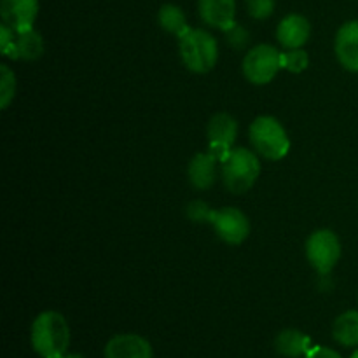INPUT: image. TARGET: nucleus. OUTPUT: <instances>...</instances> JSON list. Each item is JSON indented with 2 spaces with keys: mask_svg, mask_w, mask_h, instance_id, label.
I'll return each instance as SVG.
<instances>
[{
  "mask_svg": "<svg viewBox=\"0 0 358 358\" xmlns=\"http://www.w3.org/2000/svg\"><path fill=\"white\" fill-rule=\"evenodd\" d=\"M16 94V76L7 65H0V107L7 108Z\"/></svg>",
  "mask_w": 358,
  "mask_h": 358,
  "instance_id": "6ab92c4d",
  "label": "nucleus"
},
{
  "mask_svg": "<svg viewBox=\"0 0 358 358\" xmlns=\"http://www.w3.org/2000/svg\"><path fill=\"white\" fill-rule=\"evenodd\" d=\"M105 358H154L150 343L138 334L114 336L105 346Z\"/></svg>",
  "mask_w": 358,
  "mask_h": 358,
  "instance_id": "9d476101",
  "label": "nucleus"
},
{
  "mask_svg": "<svg viewBox=\"0 0 358 358\" xmlns=\"http://www.w3.org/2000/svg\"><path fill=\"white\" fill-rule=\"evenodd\" d=\"M352 358H358V348L355 350V353H353V355H352Z\"/></svg>",
  "mask_w": 358,
  "mask_h": 358,
  "instance_id": "a878e982",
  "label": "nucleus"
},
{
  "mask_svg": "<svg viewBox=\"0 0 358 358\" xmlns=\"http://www.w3.org/2000/svg\"><path fill=\"white\" fill-rule=\"evenodd\" d=\"M336 56L350 72H358V21H348L336 35Z\"/></svg>",
  "mask_w": 358,
  "mask_h": 358,
  "instance_id": "ddd939ff",
  "label": "nucleus"
},
{
  "mask_svg": "<svg viewBox=\"0 0 358 358\" xmlns=\"http://www.w3.org/2000/svg\"><path fill=\"white\" fill-rule=\"evenodd\" d=\"M311 34V24L308 17L301 14H289L283 17L276 30V38L287 49H301L308 42Z\"/></svg>",
  "mask_w": 358,
  "mask_h": 358,
  "instance_id": "f8f14e48",
  "label": "nucleus"
},
{
  "mask_svg": "<svg viewBox=\"0 0 358 358\" xmlns=\"http://www.w3.org/2000/svg\"><path fill=\"white\" fill-rule=\"evenodd\" d=\"M227 37H229V42H233L234 45H241L247 42V31L243 30L241 27H238V24H234V27H231L229 30H226Z\"/></svg>",
  "mask_w": 358,
  "mask_h": 358,
  "instance_id": "5701e85b",
  "label": "nucleus"
},
{
  "mask_svg": "<svg viewBox=\"0 0 358 358\" xmlns=\"http://www.w3.org/2000/svg\"><path fill=\"white\" fill-rule=\"evenodd\" d=\"M62 358H84V357L79 355V353H66V355H63Z\"/></svg>",
  "mask_w": 358,
  "mask_h": 358,
  "instance_id": "393cba45",
  "label": "nucleus"
},
{
  "mask_svg": "<svg viewBox=\"0 0 358 358\" xmlns=\"http://www.w3.org/2000/svg\"><path fill=\"white\" fill-rule=\"evenodd\" d=\"M306 255L320 275H329L341 257V243L331 229L315 231L306 241Z\"/></svg>",
  "mask_w": 358,
  "mask_h": 358,
  "instance_id": "423d86ee",
  "label": "nucleus"
},
{
  "mask_svg": "<svg viewBox=\"0 0 358 358\" xmlns=\"http://www.w3.org/2000/svg\"><path fill=\"white\" fill-rule=\"evenodd\" d=\"M283 69V52L271 44H259L247 52L243 59V73L252 84L271 83Z\"/></svg>",
  "mask_w": 358,
  "mask_h": 358,
  "instance_id": "39448f33",
  "label": "nucleus"
},
{
  "mask_svg": "<svg viewBox=\"0 0 358 358\" xmlns=\"http://www.w3.org/2000/svg\"><path fill=\"white\" fill-rule=\"evenodd\" d=\"M247 9L255 20H266L275 10V0H247Z\"/></svg>",
  "mask_w": 358,
  "mask_h": 358,
  "instance_id": "412c9836",
  "label": "nucleus"
},
{
  "mask_svg": "<svg viewBox=\"0 0 358 358\" xmlns=\"http://www.w3.org/2000/svg\"><path fill=\"white\" fill-rule=\"evenodd\" d=\"M217 159L213 154L210 152H201L196 154L194 157L189 163V182H191L192 187L196 189H208L212 187L213 182H215V173H217Z\"/></svg>",
  "mask_w": 358,
  "mask_h": 358,
  "instance_id": "4468645a",
  "label": "nucleus"
},
{
  "mask_svg": "<svg viewBox=\"0 0 358 358\" xmlns=\"http://www.w3.org/2000/svg\"><path fill=\"white\" fill-rule=\"evenodd\" d=\"M332 334L343 346H358V311H346L334 322Z\"/></svg>",
  "mask_w": 358,
  "mask_h": 358,
  "instance_id": "f3484780",
  "label": "nucleus"
},
{
  "mask_svg": "<svg viewBox=\"0 0 358 358\" xmlns=\"http://www.w3.org/2000/svg\"><path fill=\"white\" fill-rule=\"evenodd\" d=\"M306 358H343V357L331 348H325V346H315V348H311L310 352L306 353Z\"/></svg>",
  "mask_w": 358,
  "mask_h": 358,
  "instance_id": "b1692460",
  "label": "nucleus"
},
{
  "mask_svg": "<svg viewBox=\"0 0 358 358\" xmlns=\"http://www.w3.org/2000/svg\"><path fill=\"white\" fill-rule=\"evenodd\" d=\"M310 65V58L303 49H290L289 52H283V69L289 72L299 73L308 69Z\"/></svg>",
  "mask_w": 358,
  "mask_h": 358,
  "instance_id": "aec40b11",
  "label": "nucleus"
},
{
  "mask_svg": "<svg viewBox=\"0 0 358 358\" xmlns=\"http://www.w3.org/2000/svg\"><path fill=\"white\" fill-rule=\"evenodd\" d=\"M250 142L262 157L271 161L283 159L290 149V140L285 128L280 124L278 119L271 115H261L252 122Z\"/></svg>",
  "mask_w": 358,
  "mask_h": 358,
  "instance_id": "20e7f679",
  "label": "nucleus"
},
{
  "mask_svg": "<svg viewBox=\"0 0 358 358\" xmlns=\"http://www.w3.org/2000/svg\"><path fill=\"white\" fill-rule=\"evenodd\" d=\"M275 348L280 355L289 358H299L310 352V338L296 329H287L280 332L275 341Z\"/></svg>",
  "mask_w": 358,
  "mask_h": 358,
  "instance_id": "2eb2a0df",
  "label": "nucleus"
},
{
  "mask_svg": "<svg viewBox=\"0 0 358 358\" xmlns=\"http://www.w3.org/2000/svg\"><path fill=\"white\" fill-rule=\"evenodd\" d=\"M261 173V163L252 150L245 147H234L229 156L222 161V180L224 185L233 194H243Z\"/></svg>",
  "mask_w": 358,
  "mask_h": 358,
  "instance_id": "7ed1b4c3",
  "label": "nucleus"
},
{
  "mask_svg": "<svg viewBox=\"0 0 358 358\" xmlns=\"http://www.w3.org/2000/svg\"><path fill=\"white\" fill-rule=\"evenodd\" d=\"M206 131H208V152L213 154L219 163H222L234 149L238 135L236 119L233 115L219 112L210 119Z\"/></svg>",
  "mask_w": 358,
  "mask_h": 358,
  "instance_id": "6e6552de",
  "label": "nucleus"
},
{
  "mask_svg": "<svg viewBox=\"0 0 358 358\" xmlns=\"http://www.w3.org/2000/svg\"><path fill=\"white\" fill-rule=\"evenodd\" d=\"M212 212L208 205L205 201H192L187 206V215L189 219L194 220V222H208V215Z\"/></svg>",
  "mask_w": 358,
  "mask_h": 358,
  "instance_id": "4be33fe9",
  "label": "nucleus"
},
{
  "mask_svg": "<svg viewBox=\"0 0 358 358\" xmlns=\"http://www.w3.org/2000/svg\"><path fill=\"white\" fill-rule=\"evenodd\" d=\"M14 48H16V59H37L44 52V42L38 31L34 28L23 31H16L14 37Z\"/></svg>",
  "mask_w": 358,
  "mask_h": 358,
  "instance_id": "dca6fc26",
  "label": "nucleus"
},
{
  "mask_svg": "<svg viewBox=\"0 0 358 358\" xmlns=\"http://www.w3.org/2000/svg\"><path fill=\"white\" fill-rule=\"evenodd\" d=\"M38 14V0H0V16L14 31L34 28Z\"/></svg>",
  "mask_w": 358,
  "mask_h": 358,
  "instance_id": "1a4fd4ad",
  "label": "nucleus"
},
{
  "mask_svg": "<svg viewBox=\"0 0 358 358\" xmlns=\"http://www.w3.org/2000/svg\"><path fill=\"white\" fill-rule=\"evenodd\" d=\"M157 21H159L161 28L164 31L177 35V37H182L191 28L187 24V20H185L184 10L175 6V3H164L159 9V14H157Z\"/></svg>",
  "mask_w": 358,
  "mask_h": 358,
  "instance_id": "a211bd4d",
  "label": "nucleus"
},
{
  "mask_svg": "<svg viewBox=\"0 0 358 358\" xmlns=\"http://www.w3.org/2000/svg\"><path fill=\"white\" fill-rule=\"evenodd\" d=\"M70 345V327L58 311H44L31 324V346L42 358H62Z\"/></svg>",
  "mask_w": 358,
  "mask_h": 358,
  "instance_id": "f257e3e1",
  "label": "nucleus"
},
{
  "mask_svg": "<svg viewBox=\"0 0 358 358\" xmlns=\"http://www.w3.org/2000/svg\"><path fill=\"white\" fill-rule=\"evenodd\" d=\"M198 10L206 24L219 30L236 24V0H199Z\"/></svg>",
  "mask_w": 358,
  "mask_h": 358,
  "instance_id": "9b49d317",
  "label": "nucleus"
},
{
  "mask_svg": "<svg viewBox=\"0 0 358 358\" xmlns=\"http://www.w3.org/2000/svg\"><path fill=\"white\" fill-rule=\"evenodd\" d=\"M208 222L215 229L217 236L229 245H240L250 234V222L247 215L238 208L212 210L208 215Z\"/></svg>",
  "mask_w": 358,
  "mask_h": 358,
  "instance_id": "0eeeda50",
  "label": "nucleus"
},
{
  "mask_svg": "<svg viewBox=\"0 0 358 358\" xmlns=\"http://www.w3.org/2000/svg\"><path fill=\"white\" fill-rule=\"evenodd\" d=\"M178 49L184 65L196 73L210 72L219 59L215 37L201 28H189L182 37H178Z\"/></svg>",
  "mask_w": 358,
  "mask_h": 358,
  "instance_id": "f03ea898",
  "label": "nucleus"
}]
</instances>
